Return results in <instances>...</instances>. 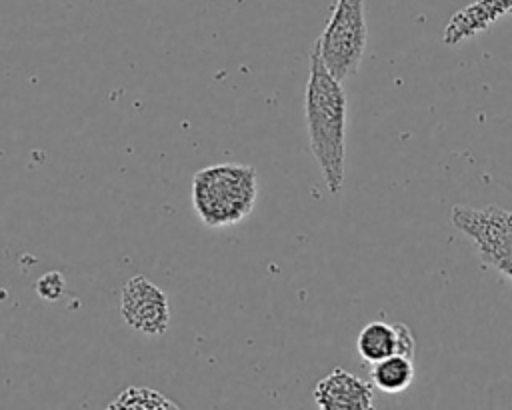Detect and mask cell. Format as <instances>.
Instances as JSON below:
<instances>
[{
	"mask_svg": "<svg viewBox=\"0 0 512 410\" xmlns=\"http://www.w3.org/2000/svg\"><path fill=\"white\" fill-rule=\"evenodd\" d=\"M452 224L478 248L480 258L500 272L512 266V210L498 206L456 204Z\"/></svg>",
	"mask_w": 512,
	"mask_h": 410,
	"instance_id": "cell-4",
	"label": "cell"
},
{
	"mask_svg": "<svg viewBox=\"0 0 512 410\" xmlns=\"http://www.w3.org/2000/svg\"><path fill=\"white\" fill-rule=\"evenodd\" d=\"M356 350L366 364H374L392 354H400L396 322L392 324L384 320L368 322L356 338Z\"/></svg>",
	"mask_w": 512,
	"mask_h": 410,
	"instance_id": "cell-8",
	"label": "cell"
},
{
	"mask_svg": "<svg viewBox=\"0 0 512 410\" xmlns=\"http://www.w3.org/2000/svg\"><path fill=\"white\" fill-rule=\"evenodd\" d=\"M314 402L322 410H370L374 386L344 368H334L314 386Z\"/></svg>",
	"mask_w": 512,
	"mask_h": 410,
	"instance_id": "cell-6",
	"label": "cell"
},
{
	"mask_svg": "<svg viewBox=\"0 0 512 410\" xmlns=\"http://www.w3.org/2000/svg\"><path fill=\"white\" fill-rule=\"evenodd\" d=\"M502 272H504V274H506V276H508V278H510V280H512V266H508V268H504V270H502Z\"/></svg>",
	"mask_w": 512,
	"mask_h": 410,
	"instance_id": "cell-12",
	"label": "cell"
},
{
	"mask_svg": "<svg viewBox=\"0 0 512 410\" xmlns=\"http://www.w3.org/2000/svg\"><path fill=\"white\" fill-rule=\"evenodd\" d=\"M366 42L368 24L364 0H336L314 46L332 76L346 80L358 70Z\"/></svg>",
	"mask_w": 512,
	"mask_h": 410,
	"instance_id": "cell-3",
	"label": "cell"
},
{
	"mask_svg": "<svg viewBox=\"0 0 512 410\" xmlns=\"http://www.w3.org/2000/svg\"><path fill=\"white\" fill-rule=\"evenodd\" d=\"M178 408L176 402L168 400L164 394L158 390L150 388H126L114 402H110V408Z\"/></svg>",
	"mask_w": 512,
	"mask_h": 410,
	"instance_id": "cell-10",
	"label": "cell"
},
{
	"mask_svg": "<svg viewBox=\"0 0 512 410\" xmlns=\"http://www.w3.org/2000/svg\"><path fill=\"white\" fill-rule=\"evenodd\" d=\"M370 376H372V386H376L378 390L386 394H400L414 382V376H416L414 358L404 354H392L384 360L374 362Z\"/></svg>",
	"mask_w": 512,
	"mask_h": 410,
	"instance_id": "cell-9",
	"label": "cell"
},
{
	"mask_svg": "<svg viewBox=\"0 0 512 410\" xmlns=\"http://www.w3.org/2000/svg\"><path fill=\"white\" fill-rule=\"evenodd\" d=\"M192 208L208 228H226L248 218L258 200V176L250 164L220 162L192 176Z\"/></svg>",
	"mask_w": 512,
	"mask_h": 410,
	"instance_id": "cell-2",
	"label": "cell"
},
{
	"mask_svg": "<svg viewBox=\"0 0 512 410\" xmlns=\"http://www.w3.org/2000/svg\"><path fill=\"white\" fill-rule=\"evenodd\" d=\"M508 14H512V0H472L452 14L442 40L446 46H456L486 32Z\"/></svg>",
	"mask_w": 512,
	"mask_h": 410,
	"instance_id": "cell-7",
	"label": "cell"
},
{
	"mask_svg": "<svg viewBox=\"0 0 512 410\" xmlns=\"http://www.w3.org/2000/svg\"><path fill=\"white\" fill-rule=\"evenodd\" d=\"M304 116L312 156L330 194H340L346 166V94L342 80L324 66L316 46L304 92Z\"/></svg>",
	"mask_w": 512,
	"mask_h": 410,
	"instance_id": "cell-1",
	"label": "cell"
},
{
	"mask_svg": "<svg viewBox=\"0 0 512 410\" xmlns=\"http://www.w3.org/2000/svg\"><path fill=\"white\" fill-rule=\"evenodd\" d=\"M36 294L46 302H56L66 294V278L58 270H50L42 274L34 284Z\"/></svg>",
	"mask_w": 512,
	"mask_h": 410,
	"instance_id": "cell-11",
	"label": "cell"
},
{
	"mask_svg": "<svg viewBox=\"0 0 512 410\" xmlns=\"http://www.w3.org/2000/svg\"><path fill=\"white\" fill-rule=\"evenodd\" d=\"M120 316L136 332L162 336L170 326V304L164 290L146 276L136 274L122 286Z\"/></svg>",
	"mask_w": 512,
	"mask_h": 410,
	"instance_id": "cell-5",
	"label": "cell"
}]
</instances>
